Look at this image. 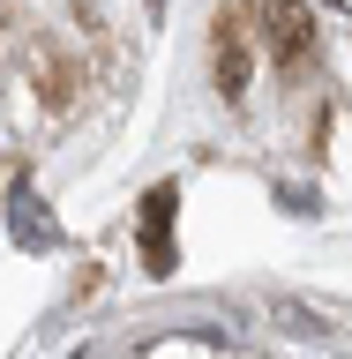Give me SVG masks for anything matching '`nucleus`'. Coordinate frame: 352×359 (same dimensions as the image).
<instances>
[{
  "label": "nucleus",
  "mask_w": 352,
  "mask_h": 359,
  "mask_svg": "<svg viewBox=\"0 0 352 359\" xmlns=\"http://www.w3.org/2000/svg\"><path fill=\"white\" fill-rule=\"evenodd\" d=\"M263 22H270V45H278V67H285V75H300V67L315 60L308 8H300V0H270V8H263Z\"/></svg>",
  "instance_id": "f257e3e1"
},
{
  "label": "nucleus",
  "mask_w": 352,
  "mask_h": 359,
  "mask_svg": "<svg viewBox=\"0 0 352 359\" xmlns=\"http://www.w3.org/2000/svg\"><path fill=\"white\" fill-rule=\"evenodd\" d=\"M173 187H150V202H143V262H150V277H165L173 269Z\"/></svg>",
  "instance_id": "f03ea898"
},
{
  "label": "nucleus",
  "mask_w": 352,
  "mask_h": 359,
  "mask_svg": "<svg viewBox=\"0 0 352 359\" xmlns=\"http://www.w3.org/2000/svg\"><path fill=\"white\" fill-rule=\"evenodd\" d=\"M218 90L225 97L247 90V53H240V30H233V22H218Z\"/></svg>",
  "instance_id": "7ed1b4c3"
}]
</instances>
